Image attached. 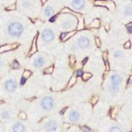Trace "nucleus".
<instances>
[{
  "label": "nucleus",
  "mask_w": 132,
  "mask_h": 132,
  "mask_svg": "<svg viewBox=\"0 0 132 132\" xmlns=\"http://www.w3.org/2000/svg\"><path fill=\"white\" fill-rule=\"evenodd\" d=\"M40 106L45 111L51 110L54 106V101L53 98L49 96L42 98L40 101Z\"/></svg>",
  "instance_id": "f03ea898"
},
{
  "label": "nucleus",
  "mask_w": 132,
  "mask_h": 132,
  "mask_svg": "<svg viewBox=\"0 0 132 132\" xmlns=\"http://www.w3.org/2000/svg\"><path fill=\"white\" fill-rule=\"evenodd\" d=\"M96 43L97 44V46H101V41H100V40L98 38H96Z\"/></svg>",
  "instance_id": "c85d7f7f"
},
{
  "label": "nucleus",
  "mask_w": 132,
  "mask_h": 132,
  "mask_svg": "<svg viewBox=\"0 0 132 132\" xmlns=\"http://www.w3.org/2000/svg\"><path fill=\"white\" fill-rule=\"evenodd\" d=\"M13 132H24V126L23 123H16L14 124L13 127Z\"/></svg>",
  "instance_id": "f8f14e48"
},
{
  "label": "nucleus",
  "mask_w": 132,
  "mask_h": 132,
  "mask_svg": "<svg viewBox=\"0 0 132 132\" xmlns=\"http://www.w3.org/2000/svg\"><path fill=\"white\" fill-rule=\"evenodd\" d=\"M11 110L10 108L7 106H0V119L3 121H7L11 118Z\"/></svg>",
  "instance_id": "7ed1b4c3"
},
{
  "label": "nucleus",
  "mask_w": 132,
  "mask_h": 132,
  "mask_svg": "<svg viewBox=\"0 0 132 132\" xmlns=\"http://www.w3.org/2000/svg\"><path fill=\"white\" fill-rule=\"evenodd\" d=\"M23 7L25 9H29L30 7V3L29 2V1H24L23 2V4H22Z\"/></svg>",
  "instance_id": "aec40b11"
},
{
  "label": "nucleus",
  "mask_w": 132,
  "mask_h": 132,
  "mask_svg": "<svg viewBox=\"0 0 132 132\" xmlns=\"http://www.w3.org/2000/svg\"><path fill=\"white\" fill-rule=\"evenodd\" d=\"M118 86L111 85L109 87V90L111 92V93H116V92L118 91Z\"/></svg>",
  "instance_id": "f3484780"
},
{
  "label": "nucleus",
  "mask_w": 132,
  "mask_h": 132,
  "mask_svg": "<svg viewBox=\"0 0 132 132\" xmlns=\"http://www.w3.org/2000/svg\"><path fill=\"white\" fill-rule=\"evenodd\" d=\"M128 32H129V33H131L132 32V28H131V26H129V25H128Z\"/></svg>",
  "instance_id": "c756f323"
},
{
  "label": "nucleus",
  "mask_w": 132,
  "mask_h": 132,
  "mask_svg": "<svg viewBox=\"0 0 132 132\" xmlns=\"http://www.w3.org/2000/svg\"><path fill=\"white\" fill-rule=\"evenodd\" d=\"M16 47V44H14V45H5L3 47H2V48H0V53L8 51V50H11L15 48Z\"/></svg>",
  "instance_id": "4468645a"
},
{
  "label": "nucleus",
  "mask_w": 132,
  "mask_h": 132,
  "mask_svg": "<svg viewBox=\"0 0 132 132\" xmlns=\"http://www.w3.org/2000/svg\"><path fill=\"white\" fill-rule=\"evenodd\" d=\"M45 128L48 132H54L57 129V123L55 120H49L46 124Z\"/></svg>",
  "instance_id": "423d86ee"
},
{
  "label": "nucleus",
  "mask_w": 132,
  "mask_h": 132,
  "mask_svg": "<svg viewBox=\"0 0 132 132\" xmlns=\"http://www.w3.org/2000/svg\"><path fill=\"white\" fill-rule=\"evenodd\" d=\"M83 131H84L85 132H89L90 131V129L88 128H87V127H84V128H83Z\"/></svg>",
  "instance_id": "7c9ffc66"
},
{
  "label": "nucleus",
  "mask_w": 132,
  "mask_h": 132,
  "mask_svg": "<svg viewBox=\"0 0 132 132\" xmlns=\"http://www.w3.org/2000/svg\"><path fill=\"white\" fill-rule=\"evenodd\" d=\"M44 14L46 16H51L54 14V9L50 6L46 7L44 10Z\"/></svg>",
  "instance_id": "ddd939ff"
},
{
  "label": "nucleus",
  "mask_w": 132,
  "mask_h": 132,
  "mask_svg": "<svg viewBox=\"0 0 132 132\" xmlns=\"http://www.w3.org/2000/svg\"><path fill=\"white\" fill-rule=\"evenodd\" d=\"M17 88L16 80L12 77H8L0 82V93H13Z\"/></svg>",
  "instance_id": "f257e3e1"
},
{
  "label": "nucleus",
  "mask_w": 132,
  "mask_h": 132,
  "mask_svg": "<svg viewBox=\"0 0 132 132\" xmlns=\"http://www.w3.org/2000/svg\"><path fill=\"white\" fill-rule=\"evenodd\" d=\"M53 69H54V67L53 66H51V67H49V68H46V69L44 70V72L46 73H51L53 71Z\"/></svg>",
  "instance_id": "412c9836"
},
{
  "label": "nucleus",
  "mask_w": 132,
  "mask_h": 132,
  "mask_svg": "<svg viewBox=\"0 0 132 132\" xmlns=\"http://www.w3.org/2000/svg\"><path fill=\"white\" fill-rule=\"evenodd\" d=\"M91 76L92 75L90 73H85L82 74L81 77H82V79L84 80V81H87L89 79H90L91 77Z\"/></svg>",
  "instance_id": "dca6fc26"
},
{
  "label": "nucleus",
  "mask_w": 132,
  "mask_h": 132,
  "mask_svg": "<svg viewBox=\"0 0 132 132\" xmlns=\"http://www.w3.org/2000/svg\"><path fill=\"white\" fill-rule=\"evenodd\" d=\"M80 113L76 110H73L69 113V118L71 122H77L80 119Z\"/></svg>",
  "instance_id": "9b49d317"
},
{
  "label": "nucleus",
  "mask_w": 132,
  "mask_h": 132,
  "mask_svg": "<svg viewBox=\"0 0 132 132\" xmlns=\"http://www.w3.org/2000/svg\"><path fill=\"white\" fill-rule=\"evenodd\" d=\"M109 132H122V129L118 128V127H117V126H114V127H112L110 128Z\"/></svg>",
  "instance_id": "a211bd4d"
},
{
  "label": "nucleus",
  "mask_w": 132,
  "mask_h": 132,
  "mask_svg": "<svg viewBox=\"0 0 132 132\" xmlns=\"http://www.w3.org/2000/svg\"><path fill=\"white\" fill-rule=\"evenodd\" d=\"M71 5L74 9L79 11L84 8L85 2L84 0H73Z\"/></svg>",
  "instance_id": "6e6552de"
},
{
  "label": "nucleus",
  "mask_w": 132,
  "mask_h": 132,
  "mask_svg": "<svg viewBox=\"0 0 132 132\" xmlns=\"http://www.w3.org/2000/svg\"><path fill=\"white\" fill-rule=\"evenodd\" d=\"M73 34H75V32H69V33H68V34H66L64 38H63V40H67V39H68V38H69L71 36H72L73 35Z\"/></svg>",
  "instance_id": "5701e85b"
},
{
  "label": "nucleus",
  "mask_w": 132,
  "mask_h": 132,
  "mask_svg": "<svg viewBox=\"0 0 132 132\" xmlns=\"http://www.w3.org/2000/svg\"><path fill=\"white\" fill-rule=\"evenodd\" d=\"M55 37V34L51 29H46L42 33V38L46 42H50L53 41Z\"/></svg>",
  "instance_id": "20e7f679"
},
{
  "label": "nucleus",
  "mask_w": 132,
  "mask_h": 132,
  "mask_svg": "<svg viewBox=\"0 0 132 132\" xmlns=\"http://www.w3.org/2000/svg\"><path fill=\"white\" fill-rule=\"evenodd\" d=\"M46 0H42V3H44V2H46Z\"/></svg>",
  "instance_id": "2f4dec72"
},
{
  "label": "nucleus",
  "mask_w": 132,
  "mask_h": 132,
  "mask_svg": "<svg viewBox=\"0 0 132 132\" xmlns=\"http://www.w3.org/2000/svg\"><path fill=\"white\" fill-rule=\"evenodd\" d=\"M19 118L22 119V120H25L27 118V116H26V114L24 113L21 112L19 114Z\"/></svg>",
  "instance_id": "b1692460"
},
{
  "label": "nucleus",
  "mask_w": 132,
  "mask_h": 132,
  "mask_svg": "<svg viewBox=\"0 0 132 132\" xmlns=\"http://www.w3.org/2000/svg\"><path fill=\"white\" fill-rule=\"evenodd\" d=\"M45 59L43 56H37L36 58L34 60L33 62V65L36 68H42L44 64H45Z\"/></svg>",
  "instance_id": "0eeeda50"
},
{
  "label": "nucleus",
  "mask_w": 132,
  "mask_h": 132,
  "mask_svg": "<svg viewBox=\"0 0 132 132\" xmlns=\"http://www.w3.org/2000/svg\"><path fill=\"white\" fill-rule=\"evenodd\" d=\"M19 63L16 61H14L13 63V69H16V68H19Z\"/></svg>",
  "instance_id": "393cba45"
},
{
  "label": "nucleus",
  "mask_w": 132,
  "mask_h": 132,
  "mask_svg": "<svg viewBox=\"0 0 132 132\" xmlns=\"http://www.w3.org/2000/svg\"><path fill=\"white\" fill-rule=\"evenodd\" d=\"M74 25V22L73 21H71V19H65L62 22V23L61 24L62 29L63 30H71V29L73 28Z\"/></svg>",
  "instance_id": "1a4fd4ad"
},
{
  "label": "nucleus",
  "mask_w": 132,
  "mask_h": 132,
  "mask_svg": "<svg viewBox=\"0 0 132 132\" xmlns=\"http://www.w3.org/2000/svg\"><path fill=\"white\" fill-rule=\"evenodd\" d=\"M30 75H31V72H30V71H24V74H23V77L27 79V77H30Z\"/></svg>",
  "instance_id": "4be33fe9"
},
{
  "label": "nucleus",
  "mask_w": 132,
  "mask_h": 132,
  "mask_svg": "<svg viewBox=\"0 0 132 132\" xmlns=\"http://www.w3.org/2000/svg\"><path fill=\"white\" fill-rule=\"evenodd\" d=\"M36 51V38H35L34 42H33L32 46V48H31V52H30V54H34Z\"/></svg>",
  "instance_id": "6ab92c4d"
},
{
  "label": "nucleus",
  "mask_w": 132,
  "mask_h": 132,
  "mask_svg": "<svg viewBox=\"0 0 132 132\" xmlns=\"http://www.w3.org/2000/svg\"><path fill=\"white\" fill-rule=\"evenodd\" d=\"M130 46H131L130 42H128L125 44V45H124L125 48H130Z\"/></svg>",
  "instance_id": "bb28decb"
},
{
  "label": "nucleus",
  "mask_w": 132,
  "mask_h": 132,
  "mask_svg": "<svg viewBox=\"0 0 132 132\" xmlns=\"http://www.w3.org/2000/svg\"><path fill=\"white\" fill-rule=\"evenodd\" d=\"M110 81H111V85L115 86H118L119 85L122 83V77H120L118 74H113L111 76Z\"/></svg>",
  "instance_id": "9d476101"
},
{
  "label": "nucleus",
  "mask_w": 132,
  "mask_h": 132,
  "mask_svg": "<svg viewBox=\"0 0 132 132\" xmlns=\"http://www.w3.org/2000/svg\"><path fill=\"white\" fill-rule=\"evenodd\" d=\"M82 75V71L81 70H79L77 72V77H81Z\"/></svg>",
  "instance_id": "cd10ccee"
},
{
  "label": "nucleus",
  "mask_w": 132,
  "mask_h": 132,
  "mask_svg": "<svg viewBox=\"0 0 132 132\" xmlns=\"http://www.w3.org/2000/svg\"><path fill=\"white\" fill-rule=\"evenodd\" d=\"M120 56H121V52H120L117 51L114 53V56H115L116 57H120Z\"/></svg>",
  "instance_id": "a878e982"
},
{
  "label": "nucleus",
  "mask_w": 132,
  "mask_h": 132,
  "mask_svg": "<svg viewBox=\"0 0 132 132\" xmlns=\"http://www.w3.org/2000/svg\"><path fill=\"white\" fill-rule=\"evenodd\" d=\"M77 44H78V46L80 48L86 49L90 46V41L89 38H87L85 36H82L79 38Z\"/></svg>",
  "instance_id": "39448f33"
},
{
  "label": "nucleus",
  "mask_w": 132,
  "mask_h": 132,
  "mask_svg": "<svg viewBox=\"0 0 132 132\" xmlns=\"http://www.w3.org/2000/svg\"><path fill=\"white\" fill-rule=\"evenodd\" d=\"M124 15L126 16H131L132 15V7L127 6L124 9Z\"/></svg>",
  "instance_id": "2eb2a0df"
}]
</instances>
